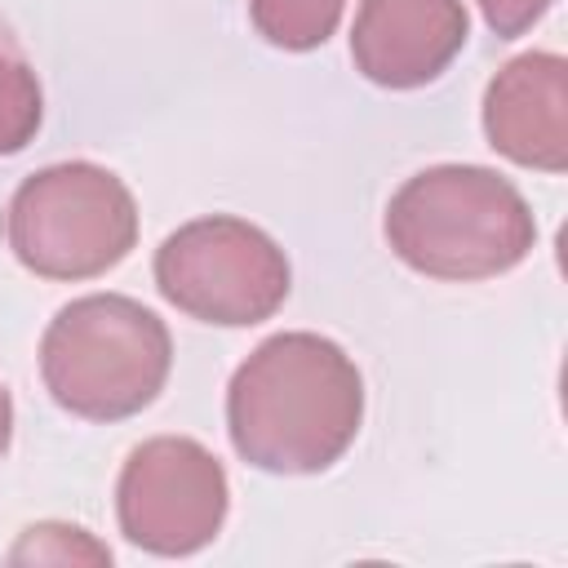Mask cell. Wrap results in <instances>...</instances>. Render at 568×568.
Listing matches in <instances>:
<instances>
[{
  "instance_id": "1",
  "label": "cell",
  "mask_w": 568,
  "mask_h": 568,
  "mask_svg": "<svg viewBox=\"0 0 568 568\" xmlns=\"http://www.w3.org/2000/svg\"><path fill=\"white\" fill-rule=\"evenodd\" d=\"M364 377L355 359L320 333L266 337L226 386V430L235 453L271 475L328 470L359 435Z\"/></svg>"
},
{
  "instance_id": "9",
  "label": "cell",
  "mask_w": 568,
  "mask_h": 568,
  "mask_svg": "<svg viewBox=\"0 0 568 568\" xmlns=\"http://www.w3.org/2000/svg\"><path fill=\"white\" fill-rule=\"evenodd\" d=\"M40 115H44L40 80H36L18 36L0 18V155L22 151L36 138Z\"/></svg>"
},
{
  "instance_id": "2",
  "label": "cell",
  "mask_w": 568,
  "mask_h": 568,
  "mask_svg": "<svg viewBox=\"0 0 568 568\" xmlns=\"http://www.w3.org/2000/svg\"><path fill=\"white\" fill-rule=\"evenodd\" d=\"M386 240L430 280H488L532 253L537 222L510 178L484 164H435L390 195Z\"/></svg>"
},
{
  "instance_id": "10",
  "label": "cell",
  "mask_w": 568,
  "mask_h": 568,
  "mask_svg": "<svg viewBox=\"0 0 568 568\" xmlns=\"http://www.w3.org/2000/svg\"><path fill=\"white\" fill-rule=\"evenodd\" d=\"M346 0H248L253 27L275 44V49H320L337 22H342Z\"/></svg>"
},
{
  "instance_id": "3",
  "label": "cell",
  "mask_w": 568,
  "mask_h": 568,
  "mask_svg": "<svg viewBox=\"0 0 568 568\" xmlns=\"http://www.w3.org/2000/svg\"><path fill=\"white\" fill-rule=\"evenodd\" d=\"M173 364L169 328L124 293H89L62 306L40 337V377L58 408L89 422L142 413Z\"/></svg>"
},
{
  "instance_id": "8",
  "label": "cell",
  "mask_w": 568,
  "mask_h": 568,
  "mask_svg": "<svg viewBox=\"0 0 568 568\" xmlns=\"http://www.w3.org/2000/svg\"><path fill=\"white\" fill-rule=\"evenodd\" d=\"M488 146L524 169H568V62L559 53L510 58L484 93Z\"/></svg>"
},
{
  "instance_id": "11",
  "label": "cell",
  "mask_w": 568,
  "mask_h": 568,
  "mask_svg": "<svg viewBox=\"0 0 568 568\" xmlns=\"http://www.w3.org/2000/svg\"><path fill=\"white\" fill-rule=\"evenodd\" d=\"M555 0H479V9H484V22L501 36V40H510V36H524L546 9H550Z\"/></svg>"
},
{
  "instance_id": "12",
  "label": "cell",
  "mask_w": 568,
  "mask_h": 568,
  "mask_svg": "<svg viewBox=\"0 0 568 568\" xmlns=\"http://www.w3.org/2000/svg\"><path fill=\"white\" fill-rule=\"evenodd\" d=\"M9 435H13V404H9V390L0 386V457L9 448Z\"/></svg>"
},
{
  "instance_id": "5",
  "label": "cell",
  "mask_w": 568,
  "mask_h": 568,
  "mask_svg": "<svg viewBox=\"0 0 568 568\" xmlns=\"http://www.w3.org/2000/svg\"><path fill=\"white\" fill-rule=\"evenodd\" d=\"M288 284L284 248L244 217H195L155 248V288L204 324H262L284 306Z\"/></svg>"
},
{
  "instance_id": "7",
  "label": "cell",
  "mask_w": 568,
  "mask_h": 568,
  "mask_svg": "<svg viewBox=\"0 0 568 568\" xmlns=\"http://www.w3.org/2000/svg\"><path fill=\"white\" fill-rule=\"evenodd\" d=\"M466 31L462 0H359L351 58L382 89H417L462 53Z\"/></svg>"
},
{
  "instance_id": "6",
  "label": "cell",
  "mask_w": 568,
  "mask_h": 568,
  "mask_svg": "<svg viewBox=\"0 0 568 568\" xmlns=\"http://www.w3.org/2000/svg\"><path fill=\"white\" fill-rule=\"evenodd\" d=\"M231 506L222 462L186 435H155L138 444L115 484L120 532L164 559L204 550Z\"/></svg>"
},
{
  "instance_id": "4",
  "label": "cell",
  "mask_w": 568,
  "mask_h": 568,
  "mask_svg": "<svg viewBox=\"0 0 568 568\" xmlns=\"http://www.w3.org/2000/svg\"><path fill=\"white\" fill-rule=\"evenodd\" d=\"M9 248L44 280H93L138 244L133 191L93 160L31 173L9 200Z\"/></svg>"
}]
</instances>
